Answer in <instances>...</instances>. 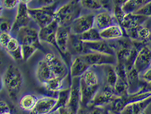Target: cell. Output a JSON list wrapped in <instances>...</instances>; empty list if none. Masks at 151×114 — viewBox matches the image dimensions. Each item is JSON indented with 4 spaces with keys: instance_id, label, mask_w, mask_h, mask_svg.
<instances>
[{
    "instance_id": "48",
    "label": "cell",
    "mask_w": 151,
    "mask_h": 114,
    "mask_svg": "<svg viewBox=\"0 0 151 114\" xmlns=\"http://www.w3.org/2000/svg\"><path fill=\"white\" fill-rule=\"evenodd\" d=\"M4 8L1 4V1H0V17H1L3 14Z\"/></svg>"
},
{
    "instance_id": "35",
    "label": "cell",
    "mask_w": 151,
    "mask_h": 114,
    "mask_svg": "<svg viewBox=\"0 0 151 114\" xmlns=\"http://www.w3.org/2000/svg\"><path fill=\"white\" fill-rule=\"evenodd\" d=\"M115 95L117 97H121L126 95L127 93V83L122 79L118 77L117 81L113 87Z\"/></svg>"
},
{
    "instance_id": "16",
    "label": "cell",
    "mask_w": 151,
    "mask_h": 114,
    "mask_svg": "<svg viewBox=\"0 0 151 114\" xmlns=\"http://www.w3.org/2000/svg\"><path fill=\"white\" fill-rule=\"evenodd\" d=\"M117 24L118 23L112 12L102 10L95 14L94 27L100 32L111 25Z\"/></svg>"
},
{
    "instance_id": "27",
    "label": "cell",
    "mask_w": 151,
    "mask_h": 114,
    "mask_svg": "<svg viewBox=\"0 0 151 114\" xmlns=\"http://www.w3.org/2000/svg\"><path fill=\"white\" fill-rule=\"evenodd\" d=\"M36 76L38 82L42 85L55 78L48 64L47 63L44 58L39 61L38 63Z\"/></svg>"
},
{
    "instance_id": "30",
    "label": "cell",
    "mask_w": 151,
    "mask_h": 114,
    "mask_svg": "<svg viewBox=\"0 0 151 114\" xmlns=\"http://www.w3.org/2000/svg\"><path fill=\"white\" fill-rule=\"evenodd\" d=\"M100 36L103 40H111L118 39L125 36L124 33L119 25H114L100 31Z\"/></svg>"
},
{
    "instance_id": "22",
    "label": "cell",
    "mask_w": 151,
    "mask_h": 114,
    "mask_svg": "<svg viewBox=\"0 0 151 114\" xmlns=\"http://www.w3.org/2000/svg\"><path fill=\"white\" fill-rule=\"evenodd\" d=\"M81 78L88 85H102V71L101 66H91L81 76Z\"/></svg>"
},
{
    "instance_id": "36",
    "label": "cell",
    "mask_w": 151,
    "mask_h": 114,
    "mask_svg": "<svg viewBox=\"0 0 151 114\" xmlns=\"http://www.w3.org/2000/svg\"><path fill=\"white\" fill-rule=\"evenodd\" d=\"M138 39L139 40L145 41L151 44V33L147 27L144 25L139 27L137 31Z\"/></svg>"
},
{
    "instance_id": "10",
    "label": "cell",
    "mask_w": 151,
    "mask_h": 114,
    "mask_svg": "<svg viewBox=\"0 0 151 114\" xmlns=\"http://www.w3.org/2000/svg\"><path fill=\"white\" fill-rule=\"evenodd\" d=\"M81 55L91 66L108 64L115 66L117 64L116 55L93 52Z\"/></svg>"
},
{
    "instance_id": "39",
    "label": "cell",
    "mask_w": 151,
    "mask_h": 114,
    "mask_svg": "<svg viewBox=\"0 0 151 114\" xmlns=\"http://www.w3.org/2000/svg\"><path fill=\"white\" fill-rule=\"evenodd\" d=\"M134 13L145 15L149 18L151 17V1L140 8Z\"/></svg>"
},
{
    "instance_id": "28",
    "label": "cell",
    "mask_w": 151,
    "mask_h": 114,
    "mask_svg": "<svg viewBox=\"0 0 151 114\" xmlns=\"http://www.w3.org/2000/svg\"><path fill=\"white\" fill-rule=\"evenodd\" d=\"M102 71V84L113 87L117 81L118 76L115 70V66L104 65L101 66Z\"/></svg>"
},
{
    "instance_id": "29",
    "label": "cell",
    "mask_w": 151,
    "mask_h": 114,
    "mask_svg": "<svg viewBox=\"0 0 151 114\" xmlns=\"http://www.w3.org/2000/svg\"><path fill=\"white\" fill-rule=\"evenodd\" d=\"M4 50L14 60L16 61L23 60L21 46L17 38L13 36Z\"/></svg>"
},
{
    "instance_id": "31",
    "label": "cell",
    "mask_w": 151,
    "mask_h": 114,
    "mask_svg": "<svg viewBox=\"0 0 151 114\" xmlns=\"http://www.w3.org/2000/svg\"><path fill=\"white\" fill-rule=\"evenodd\" d=\"M38 98L34 94H27L21 98L19 102V105L23 110L31 112L37 105Z\"/></svg>"
},
{
    "instance_id": "1",
    "label": "cell",
    "mask_w": 151,
    "mask_h": 114,
    "mask_svg": "<svg viewBox=\"0 0 151 114\" xmlns=\"http://www.w3.org/2000/svg\"><path fill=\"white\" fill-rule=\"evenodd\" d=\"M39 29L30 25L17 33V38L20 43L24 61H27L37 50L43 48L39 38Z\"/></svg>"
},
{
    "instance_id": "25",
    "label": "cell",
    "mask_w": 151,
    "mask_h": 114,
    "mask_svg": "<svg viewBox=\"0 0 151 114\" xmlns=\"http://www.w3.org/2000/svg\"><path fill=\"white\" fill-rule=\"evenodd\" d=\"M84 44L87 51H88V53L97 52L116 55L114 51L110 47L107 41L103 39L94 42H84Z\"/></svg>"
},
{
    "instance_id": "50",
    "label": "cell",
    "mask_w": 151,
    "mask_h": 114,
    "mask_svg": "<svg viewBox=\"0 0 151 114\" xmlns=\"http://www.w3.org/2000/svg\"></svg>"
},
{
    "instance_id": "2",
    "label": "cell",
    "mask_w": 151,
    "mask_h": 114,
    "mask_svg": "<svg viewBox=\"0 0 151 114\" xmlns=\"http://www.w3.org/2000/svg\"><path fill=\"white\" fill-rule=\"evenodd\" d=\"M3 77L4 87L9 97L14 101L18 100L24 85V77L20 69L14 65H10Z\"/></svg>"
},
{
    "instance_id": "44",
    "label": "cell",
    "mask_w": 151,
    "mask_h": 114,
    "mask_svg": "<svg viewBox=\"0 0 151 114\" xmlns=\"http://www.w3.org/2000/svg\"><path fill=\"white\" fill-rule=\"evenodd\" d=\"M129 0H113L115 5L118 6L122 7L126 4Z\"/></svg>"
},
{
    "instance_id": "11",
    "label": "cell",
    "mask_w": 151,
    "mask_h": 114,
    "mask_svg": "<svg viewBox=\"0 0 151 114\" xmlns=\"http://www.w3.org/2000/svg\"><path fill=\"white\" fill-rule=\"evenodd\" d=\"M28 7L27 4L19 3L17 8V15L13 23L11 33L17 34L18 31L23 27L30 25L32 21L28 12Z\"/></svg>"
},
{
    "instance_id": "34",
    "label": "cell",
    "mask_w": 151,
    "mask_h": 114,
    "mask_svg": "<svg viewBox=\"0 0 151 114\" xmlns=\"http://www.w3.org/2000/svg\"><path fill=\"white\" fill-rule=\"evenodd\" d=\"M78 36L84 42H94L102 40L100 36V31L94 27L86 32L78 35Z\"/></svg>"
},
{
    "instance_id": "4",
    "label": "cell",
    "mask_w": 151,
    "mask_h": 114,
    "mask_svg": "<svg viewBox=\"0 0 151 114\" xmlns=\"http://www.w3.org/2000/svg\"><path fill=\"white\" fill-rule=\"evenodd\" d=\"M151 96V90L147 87L142 89L135 94H126L121 97H117L106 108L109 112L115 114H120L124 108L128 104L144 100Z\"/></svg>"
},
{
    "instance_id": "41",
    "label": "cell",
    "mask_w": 151,
    "mask_h": 114,
    "mask_svg": "<svg viewBox=\"0 0 151 114\" xmlns=\"http://www.w3.org/2000/svg\"><path fill=\"white\" fill-rule=\"evenodd\" d=\"M11 108L4 100L0 99V114H11Z\"/></svg>"
},
{
    "instance_id": "7",
    "label": "cell",
    "mask_w": 151,
    "mask_h": 114,
    "mask_svg": "<svg viewBox=\"0 0 151 114\" xmlns=\"http://www.w3.org/2000/svg\"><path fill=\"white\" fill-rule=\"evenodd\" d=\"M116 97H117L115 95L113 87L101 85L91 102L86 108L98 107L106 108Z\"/></svg>"
},
{
    "instance_id": "49",
    "label": "cell",
    "mask_w": 151,
    "mask_h": 114,
    "mask_svg": "<svg viewBox=\"0 0 151 114\" xmlns=\"http://www.w3.org/2000/svg\"><path fill=\"white\" fill-rule=\"evenodd\" d=\"M148 85H148V86H151V84H148Z\"/></svg>"
},
{
    "instance_id": "47",
    "label": "cell",
    "mask_w": 151,
    "mask_h": 114,
    "mask_svg": "<svg viewBox=\"0 0 151 114\" xmlns=\"http://www.w3.org/2000/svg\"><path fill=\"white\" fill-rule=\"evenodd\" d=\"M32 1H33V0H19L20 3L25 4H27V5L30 4L31 2H32Z\"/></svg>"
},
{
    "instance_id": "8",
    "label": "cell",
    "mask_w": 151,
    "mask_h": 114,
    "mask_svg": "<svg viewBox=\"0 0 151 114\" xmlns=\"http://www.w3.org/2000/svg\"><path fill=\"white\" fill-rule=\"evenodd\" d=\"M44 58L48 64L55 78H63L69 74L68 67L65 62L55 54L47 53Z\"/></svg>"
},
{
    "instance_id": "6",
    "label": "cell",
    "mask_w": 151,
    "mask_h": 114,
    "mask_svg": "<svg viewBox=\"0 0 151 114\" xmlns=\"http://www.w3.org/2000/svg\"><path fill=\"white\" fill-rule=\"evenodd\" d=\"M56 4L55 3L48 6L38 8L28 6L29 16L39 28L46 27L54 20V14L57 9Z\"/></svg>"
},
{
    "instance_id": "12",
    "label": "cell",
    "mask_w": 151,
    "mask_h": 114,
    "mask_svg": "<svg viewBox=\"0 0 151 114\" xmlns=\"http://www.w3.org/2000/svg\"><path fill=\"white\" fill-rule=\"evenodd\" d=\"M148 18L145 15L135 13L125 14L119 25L124 31L125 36H126L127 32L142 25Z\"/></svg>"
},
{
    "instance_id": "20",
    "label": "cell",
    "mask_w": 151,
    "mask_h": 114,
    "mask_svg": "<svg viewBox=\"0 0 151 114\" xmlns=\"http://www.w3.org/2000/svg\"><path fill=\"white\" fill-rule=\"evenodd\" d=\"M57 101V96L45 95L38 98L37 105L31 114H50Z\"/></svg>"
},
{
    "instance_id": "14",
    "label": "cell",
    "mask_w": 151,
    "mask_h": 114,
    "mask_svg": "<svg viewBox=\"0 0 151 114\" xmlns=\"http://www.w3.org/2000/svg\"><path fill=\"white\" fill-rule=\"evenodd\" d=\"M138 51L134 47L123 48L116 52L117 63L124 65L127 71L134 67V63Z\"/></svg>"
},
{
    "instance_id": "38",
    "label": "cell",
    "mask_w": 151,
    "mask_h": 114,
    "mask_svg": "<svg viewBox=\"0 0 151 114\" xmlns=\"http://www.w3.org/2000/svg\"><path fill=\"white\" fill-rule=\"evenodd\" d=\"M4 9L8 10H13L17 8L19 5V0H1Z\"/></svg>"
},
{
    "instance_id": "17",
    "label": "cell",
    "mask_w": 151,
    "mask_h": 114,
    "mask_svg": "<svg viewBox=\"0 0 151 114\" xmlns=\"http://www.w3.org/2000/svg\"><path fill=\"white\" fill-rule=\"evenodd\" d=\"M83 9L92 13L102 10L113 12L114 8L113 0H81Z\"/></svg>"
},
{
    "instance_id": "18",
    "label": "cell",
    "mask_w": 151,
    "mask_h": 114,
    "mask_svg": "<svg viewBox=\"0 0 151 114\" xmlns=\"http://www.w3.org/2000/svg\"><path fill=\"white\" fill-rule=\"evenodd\" d=\"M58 26V24L54 20L46 27L40 28L39 31V38L41 43L44 42L50 45L55 48L58 52L56 43V34Z\"/></svg>"
},
{
    "instance_id": "26",
    "label": "cell",
    "mask_w": 151,
    "mask_h": 114,
    "mask_svg": "<svg viewBox=\"0 0 151 114\" xmlns=\"http://www.w3.org/2000/svg\"><path fill=\"white\" fill-rule=\"evenodd\" d=\"M151 104V96L144 100L128 104L124 108L120 114H142L144 113Z\"/></svg>"
},
{
    "instance_id": "24",
    "label": "cell",
    "mask_w": 151,
    "mask_h": 114,
    "mask_svg": "<svg viewBox=\"0 0 151 114\" xmlns=\"http://www.w3.org/2000/svg\"><path fill=\"white\" fill-rule=\"evenodd\" d=\"M90 67L81 55L73 56L70 69L71 78L81 77Z\"/></svg>"
},
{
    "instance_id": "3",
    "label": "cell",
    "mask_w": 151,
    "mask_h": 114,
    "mask_svg": "<svg viewBox=\"0 0 151 114\" xmlns=\"http://www.w3.org/2000/svg\"><path fill=\"white\" fill-rule=\"evenodd\" d=\"M82 10L81 0H72L56 9L54 20L59 26L70 27L75 19L82 14Z\"/></svg>"
},
{
    "instance_id": "40",
    "label": "cell",
    "mask_w": 151,
    "mask_h": 114,
    "mask_svg": "<svg viewBox=\"0 0 151 114\" xmlns=\"http://www.w3.org/2000/svg\"><path fill=\"white\" fill-rule=\"evenodd\" d=\"M13 35L11 33H2L0 34V47L4 48Z\"/></svg>"
},
{
    "instance_id": "23",
    "label": "cell",
    "mask_w": 151,
    "mask_h": 114,
    "mask_svg": "<svg viewBox=\"0 0 151 114\" xmlns=\"http://www.w3.org/2000/svg\"><path fill=\"white\" fill-rule=\"evenodd\" d=\"M70 74L65 77L54 78L49 80L43 84V86L47 92L52 93H57L61 90L70 87L71 79L69 80Z\"/></svg>"
},
{
    "instance_id": "42",
    "label": "cell",
    "mask_w": 151,
    "mask_h": 114,
    "mask_svg": "<svg viewBox=\"0 0 151 114\" xmlns=\"http://www.w3.org/2000/svg\"><path fill=\"white\" fill-rule=\"evenodd\" d=\"M140 75L142 80L146 84H151V67L142 72V74H140Z\"/></svg>"
},
{
    "instance_id": "32",
    "label": "cell",
    "mask_w": 151,
    "mask_h": 114,
    "mask_svg": "<svg viewBox=\"0 0 151 114\" xmlns=\"http://www.w3.org/2000/svg\"><path fill=\"white\" fill-rule=\"evenodd\" d=\"M70 87L63 89L58 92L57 96V101L55 106L50 114H55L58 109L67 105L69 100Z\"/></svg>"
},
{
    "instance_id": "43",
    "label": "cell",
    "mask_w": 151,
    "mask_h": 114,
    "mask_svg": "<svg viewBox=\"0 0 151 114\" xmlns=\"http://www.w3.org/2000/svg\"><path fill=\"white\" fill-rule=\"evenodd\" d=\"M56 1L57 0H38V6L37 8L48 6L53 5L56 3Z\"/></svg>"
},
{
    "instance_id": "33",
    "label": "cell",
    "mask_w": 151,
    "mask_h": 114,
    "mask_svg": "<svg viewBox=\"0 0 151 114\" xmlns=\"http://www.w3.org/2000/svg\"><path fill=\"white\" fill-rule=\"evenodd\" d=\"M151 1V0H129L121 8L125 14L134 13Z\"/></svg>"
},
{
    "instance_id": "9",
    "label": "cell",
    "mask_w": 151,
    "mask_h": 114,
    "mask_svg": "<svg viewBox=\"0 0 151 114\" xmlns=\"http://www.w3.org/2000/svg\"><path fill=\"white\" fill-rule=\"evenodd\" d=\"M95 13L89 12L81 14L70 25L71 34L80 35L94 27Z\"/></svg>"
},
{
    "instance_id": "45",
    "label": "cell",
    "mask_w": 151,
    "mask_h": 114,
    "mask_svg": "<svg viewBox=\"0 0 151 114\" xmlns=\"http://www.w3.org/2000/svg\"><path fill=\"white\" fill-rule=\"evenodd\" d=\"M144 25L147 27L149 29L151 33V17L148 18L147 20L145 22L144 24Z\"/></svg>"
},
{
    "instance_id": "21",
    "label": "cell",
    "mask_w": 151,
    "mask_h": 114,
    "mask_svg": "<svg viewBox=\"0 0 151 114\" xmlns=\"http://www.w3.org/2000/svg\"><path fill=\"white\" fill-rule=\"evenodd\" d=\"M101 85H89L83 80L80 79L81 91V108L80 109L87 108L90 104L95 94ZM79 109V110H80Z\"/></svg>"
},
{
    "instance_id": "46",
    "label": "cell",
    "mask_w": 151,
    "mask_h": 114,
    "mask_svg": "<svg viewBox=\"0 0 151 114\" xmlns=\"http://www.w3.org/2000/svg\"><path fill=\"white\" fill-rule=\"evenodd\" d=\"M4 82H3V77L0 74V91L3 89L4 87Z\"/></svg>"
},
{
    "instance_id": "37",
    "label": "cell",
    "mask_w": 151,
    "mask_h": 114,
    "mask_svg": "<svg viewBox=\"0 0 151 114\" xmlns=\"http://www.w3.org/2000/svg\"><path fill=\"white\" fill-rule=\"evenodd\" d=\"M13 23L11 22L8 18L0 17V34L2 33H11L13 27Z\"/></svg>"
},
{
    "instance_id": "5",
    "label": "cell",
    "mask_w": 151,
    "mask_h": 114,
    "mask_svg": "<svg viewBox=\"0 0 151 114\" xmlns=\"http://www.w3.org/2000/svg\"><path fill=\"white\" fill-rule=\"evenodd\" d=\"M81 77L71 78L69 100L67 105L58 109L55 113L59 114H77L81 108Z\"/></svg>"
},
{
    "instance_id": "15",
    "label": "cell",
    "mask_w": 151,
    "mask_h": 114,
    "mask_svg": "<svg viewBox=\"0 0 151 114\" xmlns=\"http://www.w3.org/2000/svg\"><path fill=\"white\" fill-rule=\"evenodd\" d=\"M71 34L70 27L58 26L56 34V43L58 52L64 58L67 55L69 56L68 47Z\"/></svg>"
},
{
    "instance_id": "19",
    "label": "cell",
    "mask_w": 151,
    "mask_h": 114,
    "mask_svg": "<svg viewBox=\"0 0 151 114\" xmlns=\"http://www.w3.org/2000/svg\"><path fill=\"white\" fill-rule=\"evenodd\" d=\"M151 49L148 46L143 47L138 53L134 67L139 74H142L151 67Z\"/></svg>"
},
{
    "instance_id": "13",
    "label": "cell",
    "mask_w": 151,
    "mask_h": 114,
    "mask_svg": "<svg viewBox=\"0 0 151 114\" xmlns=\"http://www.w3.org/2000/svg\"><path fill=\"white\" fill-rule=\"evenodd\" d=\"M127 83L128 85L127 93L129 95L135 94L141 91L147 86V84L142 80L140 74L134 68L127 71Z\"/></svg>"
}]
</instances>
